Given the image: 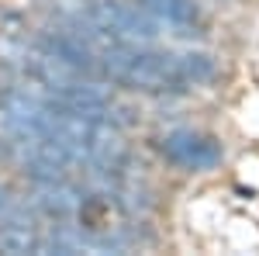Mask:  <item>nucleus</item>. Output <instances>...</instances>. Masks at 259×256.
Returning a JSON list of instances; mask_svg holds the SVG:
<instances>
[{"instance_id":"4","label":"nucleus","mask_w":259,"mask_h":256,"mask_svg":"<svg viewBox=\"0 0 259 256\" xmlns=\"http://www.w3.org/2000/svg\"><path fill=\"white\" fill-rule=\"evenodd\" d=\"M83 197L80 191L69 184L66 177H52V180H35V191H31V208L38 215H49L56 222H66L80 211Z\"/></svg>"},{"instance_id":"5","label":"nucleus","mask_w":259,"mask_h":256,"mask_svg":"<svg viewBox=\"0 0 259 256\" xmlns=\"http://www.w3.org/2000/svg\"><path fill=\"white\" fill-rule=\"evenodd\" d=\"M142 4L152 11V18L159 24L173 28L177 35H200L204 31V14L194 0H142Z\"/></svg>"},{"instance_id":"6","label":"nucleus","mask_w":259,"mask_h":256,"mask_svg":"<svg viewBox=\"0 0 259 256\" xmlns=\"http://www.w3.org/2000/svg\"><path fill=\"white\" fill-rule=\"evenodd\" d=\"M38 229L31 218H11V222H0V253H38Z\"/></svg>"},{"instance_id":"8","label":"nucleus","mask_w":259,"mask_h":256,"mask_svg":"<svg viewBox=\"0 0 259 256\" xmlns=\"http://www.w3.org/2000/svg\"><path fill=\"white\" fill-rule=\"evenodd\" d=\"M11 218H31V208L11 194V187L0 184V222H11Z\"/></svg>"},{"instance_id":"7","label":"nucleus","mask_w":259,"mask_h":256,"mask_svg":"<svg viewBox=\"0 0 259 256\" xmlns=\"http://www.w3.org/2000/svg\"><path fill=\"white\" fill-rule=\"evenodd\" d=\"M177 66H180L183 87H204V83H211L218 77V59L207 56V52H180Z\"/></svg>"},{"instance_id":"2","label":"nucleus","mask_w":259,"mask_h":256,"mask_svg":"<svg viewBox=\"0 0 259 256\" xmlns=\"http://www.w3.org/2000/svg\"><path fill=\"white\" fill-rule=\"evenodd\" d=\"M90 18L97 21L100 28L121 42H152L159 35V21L152 18V11L145 4H128V0H94Z\"/></svg>"},{"instance_id":"1","label":"nucleus","mask_w":259,"mask_h":256,"mask_svg":"<svg viewBox=\"0 0 259 256\" xmlns=\"http://www.w3.org/2000/svg\"><path fill=\"white\" fill-rule=\"evenodd\" d=\"M100 73L132 90H183L180 66L173 52H156V49H139V45H107L100 52Z\"/></svg>"},{"instance_id":"3","label":"nucleus","mask_w":259,"mask_h":256,"mask_svg":"<svg viewBox=\"0 0 259 256\" xmlns=\"http://www.w3.org/2000/svg\"><path fill=\"white\" fill-rule=\"evenodd\" d=\"M162 156L180 170L204 173V170H214L225 159V149L214 135H204V132H194V128H177V132H169L162 138Z\"/></svg>"}]
</instances>
